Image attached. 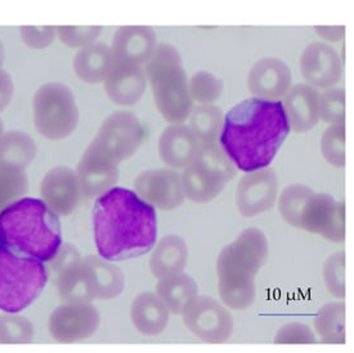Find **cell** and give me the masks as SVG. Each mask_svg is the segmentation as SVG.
<instances>
[{
	"instance_id": "cell-13",
	"label": "cell",
	"mask_w": 354,
	"mask_h": 353,
	"mask_svg": "<svg viewBox=\"0 0 354 353\" xmlns=\"http://www.w3.org/2000/svg\"><path fill=\"white\" fill-rule=\"evenodd\" d=\"M134 191L155 209L165 212L176 210L186 200L182 174L171 168L142 172L134 181Z\"/></svg>"
},
{
	"instance_id": "cell-23",
	"label": "cell",
	"mask_w": 354,
	"mask_h": 353,
	"mask_svg": "<svg viewBox=\"0 0 354 353\" xmlns=\"http://www.w3.org/2000/svg\"><path fill=\"white\" fill-rule=\"evenodd\" d=\"M318 93L316 88L307 83L292 85L282 98V106L289 121L290 129L303 134L313 129L319 121Z\"/></svg>"
},
{
	"instance_id": "cell-16",
	"label": "cell",
	"mask_w": 354,
	"mask_h": 353,
	"mask_svg": "<svg viewBox=\"0 0 354 353\" xmlns=\"http://www.w3.org/2000/svg\"><path fill=\"white\" fill-rule=\"evenodd\" d=\"M39 192L40 199L58 217H67L74 213L83 196L76 172L64 165L48 172L40 182Z\"/></svg>"
},
{
	"instance_id": "cell-9",
	"label": "cell",
	"mask_w": 354,
	"mask_h": 353,
	"mask_svg": "<svg viewBox=\"0 0 354 353\" xmlns=\"http://www.w3.org/2000/svg\"><path fill=\"white\" fill-rule=\"evenodd\" d=\"M234 165L223 150L201 146L195 160L183 169L182 185L185 196L195 204H207L222 194L234 176Z\"/></svg>"
},
{
	"instance_id": "cell-43",
	"label": "cell",
	"mask_w": 354,
	"mask_h": 353,
	"mask_svg": "<svg viewBox=\"0 0 354 353\" xmlns=\"http://www.w3.org/2000/svg\"><path fill=\"white\" fill-rule=\"evenodd\" d=\"M4 132H6V128H4V123H3V120H1V118H0V138L3 137Z\"/></svg>"
},
{
	"instance_id": "cell-11",
	"label": "cell",
	"mask_w": 354,
	"mask_h": 353,
	"mask_svg": "<svg viewBox=\"0 0 354 353\" xmlns=\"http://www.w3.org/2000/svg\"><path fill=\"white\" fill-rule=\"evenodd\" d=\"M182 316L187 329L209 343L227 342L234 329L233 317L228 308L212 297L197 296Z\"/></svg>"
},
{
	"instance_id": "cell-18",
	"label": "cell",
	"mask_w": 354,
	"mask_h": 353,
	"mask_svg": "<svg viewBox=\"0 0 354 353\" xmlns=\"http://www.w3.org/2000/svg\"><path fill=\"white\" fill-rule=\"evenodd\" d=\"M82 194L86 199H97L116 186L119 164L100 151L88 146L75 169Z\"/></svg>"
},
{
	"instance_id": "cell-17",
	"label": "cell",
	"mask_w": 354,
	"mask_h": 353,
	"mask_svg": "<svg viewBox=\"0 0 354 353\" xmlns=\"http://www.w3.org/2000/svg\"><path fill=\"white\" fill-rule=\"evenodd\" d=\"M292 87L289 66L277 57H263L252 66L248 89L255 98L281 101Z\"/></svg>"
},
{
	"instance_id": "cell-35",
	"label": "cell",
	"mask_w": 354,
	"mask_h": 353,
	"mask_svg": "<svg viewBox=\"0 0 354 353\" xmlns=\"http://www.w3.org/2000/svg\"><path fill=\"white\" fill-rule=\"evenodd\" d=\"M318 116L319 120L331 124L345 123V91L333 87L318 93Z\"/></svg>"
},
{
	"instance_id": "cell-14",
	"label": "cell",
	"mask_w": 354,
	"mask_h": 353,
	"mask_svg": "<svg viewBox=\"0 0 354 353\" xmlns=\"http://www.w3.org/2000/svg\"><path fill=\"white\" fill-rule=\"evenodd\" d=\"M279 199V176L270 167L245 173L236 190V206L245 218L270 212Z\"/></svg>"
},
{
	"instance_id": "cell-25",
	"label": "cell",
	"mask_w": 354,
	"mask_h": 353,
	"mask_svg": "<svg viewBox=\"0 0 354 353\" xmlns=\"http://www.w3.org/2000/svg\"><path fill=\"white\" fill-rule=\"evenodd\" d=\"M149 271L156 279L185 272L188 264V245L178 235L164 236L153 246L149 258Z\"/></svg>"
},
{
	"instance_id": "cell-10",
	"label": "cell",
	"mask_w": 354,
	"mask_h": 353,
	"mask_svg": "<svg viewBox=\"0 0 354 353\" xmlns=\"http://www.w3.org/2000/svg\"><path fill=\"white\" fill-rule=\"evenodd\" d=\"M146 130L140 118L131 111L112 112L103 120L91 147L120 164L140 150Z\"/></svg>"
},
{
	"instance_id": "cell-22",
	"label": "cell",
	"mask_w": 354,
	"mask_h": 353,
	"mask_svg": "<svg viewBox=\"0 0 354 353\" xmlns=\"http://www.w3.org/2000/svg\"><path fill=\"white\" fill-rule=\"evenodd\" d=\"M200 150V141L185 123L170 124L162 130L158 142L161 161L176 170L188 167L198 155Z\"/></svg>"
},
{
	"instance_id": "cell-33",
	"label": "cell",
	"mask_w": 354,
	"mask_h": 353,
	"mask_svg": "<svg viewBox=\"0 0 354 353\" xmlns=\"http://www.w3.org/2000/svg\"><path fill=\"white\" fill-rule=\"evenodd\" d=\"M26 170H19L0 163V210L28 194Z\"/></svg>"
},
{
	"instance_id": "cell-15",
	"label": "cell",
	"mask_w": 354,
	"mask_h": 353,
	"mask_svg": "<svg viewBox=\"0 0 354 353\" xmlns=\"http://www.w3.org/2000/svg\"><path fill=\"white\" fill-rule=\"evenodd\" d=\"M299 67L306 83L317 91L337 87L343 76V62L336 48L325 42H313L303 49Z\"/></svg>"
},
{
	"instance_id": "cell-2",
	"label": "cell",
	"mask_w": 354,
	"mask_h": 353,
	"mask_svg": "<svg viewBox=\"0 0 354 353\" xmlns=\"http://www.w3.org/2000/svg\"><path fill=\"white\" fill-rule=\"evenodd\" d=\"M290 130L281 101L252 97L224 115L219 146L234 167L249 173L270 167Z\"/></svg>"
},
{
	"instance_id": "cell-21",
	"label": "cell",
	"mask_w": 354,
	"mask_h": 353,
	"mask_svg": "<svg viewBox=\"0 0 354 353\" xmlns=\"http://www.w3.org/2000/svg\"><path fill=\"white\" fill-rule=\"evenodd\" d=\"M85 287L93 300H111L119 297L125 288V278L113 262L97 255L82 260Z\"/></svg>"
},
{
	"instance_id": "cell-30",
	"label": "cell",
	"mask_w": 354,
	"mask_h": 353,
	"mask_svg": "<svg viewBox=\"0 0 354 353\" xmlns=\"http://www.w3.org/2000/svg\"><path fill=\"white\" fill-rule=\"evenodd\" d=\"M315 329L325 343H345L344 302H331L318 309Z\"/></svg>"
},
{
	"instance_id": "cell-28",
	"label": "cell",
	"mask_w": 354,
	"mask_h": 353,
	"mask_svg": "<svg viewBox=\"0 0 354 353\" xmlns=\"http://www.w3.org/2000/svg\"><path fill=\"white\" fill-rule=\"evenodd\" d=\"M35 140L22 130L4 132L0 138V163L19 170H26L37 159Z\"/></svg>"
},
{
	"instance_id": "cell-26",
	"label": "cell",
	"mask_w": 354,
	"mask_h": 353,
	"mask_svg": "<svg viewBox=\"0 0 354 353\" xmlns=\"http://www.w3.org/2000/svg\"><path fill=\"white\" fill-rule=\"evenodd\" d=\"M113 55L111 48L102 42H94L77 49L73 61L74 73L83 83L89 85L102 84L111 69Z\"/></svg>"
},
{
	"instance_id": "cell-24",
	"label": "cell",
	"mask_w": 354,
	"mask_h": 353,
	"mask_svg": "<svg viewBox=\"0 0 354 353\" xmlns=\"http://www.w3.org/2000/svg\"><path fill=\"white\" fill-rule=\"evenodd\" d=\"M131 324L146 336H156L165 332L170 320V311L155 293H140L131 306Z\"/></svg>"
},
{
	"instance_id": "cell-7",
	"label": "cell",
	"mask_w": 354,
	"mask_h": 353,
	"mask_svg": "<svg viewBox=\"0 0 354 353\" xmlns=\"http://www.w3.org/2000/svg\"><path fill=\"white\" fill-rule=\"evenodd\" d=\"M48 276L46 263L0 245V311H25L43 293Z\"/></svg>"
},
{
	"instance_id": "cell-1",
	"label": "cell",
	"mask_w": 354,
	"mask_h": 353,
	"mask_svg": "<svg viewBox=\"0 0 354 353\" xmlns=\"http://www.w3.org/2000/svg\"><path fill=\"white\" fill-rule=\"evenodd\" d=\"M92 222L97 251L110 262L138 258L156 244V209L128 188L112 187L97 197Z\"/></svg>"
},
{
	"instance_id": "cell-42",
	"label": "cell",
	"mask_w": 354,
	"mask_h": 353,
	"mask_svg": "<svg viewBox=\"0 0 354 353\" xmlns=\"http://www.w3.org/2000/svg\"><path fill=\"white\" fill-rule=\"evenodd\" d=\"M4 61H6V48L3 42L0 40V69L4 65Z\"/></svg>"
},
{
	"instance_id": "cell-12",
	"label": "cell",
	"mask_w": 354,
	"mask_h": 353,
	"mask_svg": "<svg viewBox=\"0 0 354 353\" xmlns=\"http://www.w3.org/2000/svg\"><path fill=\"white\" fill-rule=\"evenodd\" d=\"M101 316L92 303H66L57 307L48 320V330L59 343H75L92 338Z\"/></svg>"
},
{
	"instance_id": "cell-39",
	"label": "cell",
	"mask_w": 354,
	"mask_h": 353,
	"mask_svg": "<svg viewBox=\"0 0 354 353\" xmlns=\"http://www.w3.org/2000/svg\"><path fill=\"white\" fill-rule=\"evenodd\" d=\"M276 344L316 343V335L308 325L292 323L282 326L274 336Z\"/></svg>"
},
{
	"instance_id": "cell-8",
	"label": "cell",
	"mask_w": 354,
	"mask_h": 353,
	"mask_svg": "<svg viewBox=\"0 0 354 353\" xmlns=\"http://www.w3.org/2000/svg\"><path fill=\"white\" fill-rule=\"evenodd\" d=\"M31 111L37 133L52 142L68 138L80 119L74 91L59 82H48L37 88Z\"/></svg>"
},
{
	"instance_id": "cell-37",
	"label": "cell",
	"mask_w": 354,
	"mask_h": 353,
	"mask_svg": "<svg viewBox=\"0 0 354 353\" xmlns=\"http://www.w3.org/2000/svg\"><path fill=\"white\" fill-rule=\"evenodd\" d=\"M102 26H76V25H62L57 26V39L71 49H80L89 44H93L102 34Z\"/></svg>"
},
{
	"instance_id": "cell-27",
	"label": "cell",
	"mask_w": 354,
	"mask_h": 353,
	"mask_svg": "<svg viewBox=\"0 0 354 353\" xmlns=\"http://www.w3.org/2000/svg\"><path fill=\"white\" fill-rule=\"evenodd\" d=\"M156 294L168 307L170 314L183 315L187 307L198 296V287L195 280L185 272L160 279Z\"/></svg>"
},
{
	"instance_id": "cell-5",
	"label": "cell",
	"mask_w": 354,
	"mask_h": 353,
	"mask_svg": "<svg viewBox=\"0 0 354 353\" xmlns=\"http://www.w3.org/2000/svg\"><path fill=\"white\" fill-rule=\"evenodd\" d=\"M281 217L291 227L340 244L345 240V205L306 185H290L279 197Z\"/></svg>"
},
{
	"instance_id": "cell-31",
	"label": "cell",
	"mask_w": 354,
	"mask_h": 353,
	"mask_svg": "<svg viewBox=\"0 0 354 353\" xmlns=\"http://www.w3.org/2000/svg\"><path fill=\"white\" fill-rule=\"evenodd\" d=\"M188 89L194 103L214 105L223 94V80L210 71L201 70L188 79Z\"/></svg>"
},
{
	"instance_id": "cell-29",
	"label": "cell",
	"mask_w": 354,
	"mask_h": 353,
	"mask_svg": "<svg viewBox=\"0 0 354 353\" xmlns=\"http://www.w3.org/2000/svg\"><path fill=\"white\" fill-rule=\"evenodd\" d=\"M188 127L195 133L201 146H214L223 128L224 114L215 105L194 106L188 116Z\"/></svg>"
},
{
	"instance_id": "cell-20",
	"label": "cell",
	"mask_w": 354,
	"mask_h": 353,
	"mask_svg": "<svg viewBox=\"0 0 354 353\" xmlns=\"http://www.w3.org/2000/svg\"><path fill=\"white\" fill-rule=\"evenodd\" d=\"M158 46L159 40L155 28L145 25H127L115 31L110 48L116 61L145 67Z\"/></svg>"
},
{
	"instance_id": "cell-6",
	"label": "cell",
	"mask_w": 354,
	"mask_h": 353,
	"mask_svg": "<svg viewBox=\"0 0 354 353\" xmlns=\"http://www.w3.org/2000/svg\"><path fill=\"white\" fill-rule=\"evenodd\" d=\"M147 83L161 118L169 124L186 123L194 109L188 78L177 48L159 43L153 56L145 66Z\"/></svg>"
},
{
	"instance_id": "cell-38",
	"label": "cell",
	"mask_w": 354,
	"mask_h": 353,
	"mask_svg": "<svg viewBox=\"0 0 354 353\" xmlns=\"http://www.w3.org/2000/svg\"><path fill=\"white\" fill-rule=\"evenodd\" d=\"M19 37L24 44L30 49L41 51L50 47L57 39V26H21Z\"/></svg>"
},
{
	"instance_id": "cell-3",
	"label": "cell",
	"mask_w": 354,
	"mask_h": 353,
	"mask_svg": "<svg viewBox=\"0 0 354 353\" xmlns=\"http://www.w3.org/2000/svg\"><path fill=\"white\" fill-rule=\"evenodd\" d=\"M62 227L41 199L24 196L0 210V245L43 263L62 245Z\"/></svg>"
},
{
	"instance_id": "cell-34",
	"label": "cell",
	"mask_w": 354,
	"mask_h": 353,
	"mask_svg": "<svg viewBox=\"0 0 354 353\" xmlns=\"http://www.w3.org/2000/svg\"><path fill=\"white\" fill-rule=\"evenodd\" d=\"M319 149L322 156L330 165L335 168L345 167V123L331 124L324 130Z\"/></svg>"
},
{
	"instance_id": "cell-32",
	"label": "cell",
	"mask_w": 354,
	"mask_h": 353,
	"mask_svg": "<svg viewBox=\"0 0 354 353\" xmlns=\"http://www.w3.org/2000/svg\"><path fill=\"white\" fill-rule=\"evenodd\" d=\"M35 327L21 314L0 315V344H28L34 341Z\"/></svg>"
},
{
	"instance_id": "cell-4",
	"label": "cell",
	"mask_w": 354,
	"mask_h": 353,
	"mask_svg": "<svg viewBox=\"0 0 354 353\" xmlns=\"http://www.w3.org/2000/svg\"><path fill=\"white\" fill-rule=\"evenodd\" d=\"M268 260V242L258 228H246L216 260L219 297L230 309L243 311L257 298L255 278Z\"/></svg>"
},
{
	"instance_id": "cell-19",
	"label": "cell",
	"mask_w": 354,
	"mask_h": 353,
	"mask_svg": "<svg viewBox=\"0 0 354 353\" xmlns=\"http://www.w3.org/2000/svg\"><path fill=\"white\" fill-rule=\"evenodd\" d=\"M103 85L112 103L122 107H131L143 98L149 83L143 66L127 64L113 58L111 69Z\"/></svg>"
},
{
	"instance_id": "cell-40",
	"label": "cell",
	"mask_w": 354,
	"mask_h": 353,
	"mask_svg": "<svg viewBox=\"0 0 354 353\" xmlns=\"http://www.w3.org/2000/svg\"><path fill=\"white\" fill-rule=\"evenodd\" d=\"M15 96L13 79L3 67L0 69V112L10 106Z\"/></svg>"
},
{
	"instance_id": "cell-41",
	"label": "cell",
	"mask_w": 354,
	"mask_h": 353,
	"mask_svg": "<svg viewBox=\"0 0 354 353\" xmlns=\"http://www.w3.org/2000/svg\"><path fill=\"white\" fill-rule=\"evenodd\" d=\"M315 30H316V34L321 39V42H325L328 44L339 43L340 40H343L345 35V28L344 26H340V25L316 26Z\"/></svg>"
},
{
	"instance_id": "cell-36",
	"label": "cell",
	"mask_w": 354,
	"mask_h": 353,
	"mask_svg": "<svg viewBox=\"0 0 354 353\" xmlns=\"http://www.w3.org/2000/svg\"><path fill=\"white\" fill-rule=\"evenodd\" d=\"M324 282L327 291L337 299L345 298V254L337 251L331 254L324 263Z\"/></svg>"
}]
</instances>
